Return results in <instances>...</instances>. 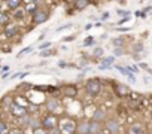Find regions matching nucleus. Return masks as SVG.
Masks as SVG:
<instances>
[{
	"instance_id": "47",
	"label": "nucleus",
	"mask_w": 152,
	"mask_h": 134,
	"mask_svg": "<svg viewBox=\"0 0 152 134\" xmlns=\"http://www.w3.org/2000/svg\"><path fill=\"white\" fill-rule=\"evenodd\" d=\"M75 134H79V133H75Z\"/></svg>"
},
{
	"instance_id": "17",
	"label": "nucleus",
	"mask_w": 152,
	"mask_h": 134,
	"mask_svg": "<svg viewBox=\"0 0 152 134\" xmlns=\"http://www.w3.org/2000/svg\"><path fill=\"white\" fill-rule=\"evenodd\" d=\"M21 2H23V0H6V6L9 8V9H18L20 6H21Z\"/></svg>"
},
{
	"instance_id": "44",
	"label": "nucleus",
	"mask_w": 152,
	"mask_h": 134,
	"mask_svg": "<svg viewBox=\"0 0 152 134\" xmlns=\"http://www.w3.org/2000/svg\"><path fill=\"white\" fill-rule=\"evenodd\" d=\"M97 134H107L106 131H100V133H97Z\"/></svg>"
},
{
	"instance_id": "45",
	"label": "nucleus",
	"mask_w": 152,
	"mask_h": 134,
	"mask_svg": "<svg viewBox=\"0 0 152 134\" xmlns=\"http://www.w3.org/2000/svg\"><path fill=\"white\" fill-rule=\"evenodd\" d=\"M116 2H122V0H116Z\"/></svg>"
},
{
	"instance_id": "19",
	"label": "nucleus",
	"mask_w": 152,
	"mask_h": 134,
	"mask_svg": "<svg viewBox=\"0 0 152 134\" xmlns=\"http://www.w3.org/2000/svg\"><path fill=\"white\" fill-rule=\"evenodd\" d=\"M115 69H116V70H118V72H119L121 75H124V76H127V78H128V76H130L131 73H133V72H131V70L128 69V67H124V66H119V64H118V66L115 67Z\"/></svg>"
},
{
	"instance_id": "33",
	"label": "nucleus",
	"mask_w": 152,
	"mask_h": 134,
	"mask_svg": "<svg viewBox=\"0 0 152 134\" xmlns=\"http://www.w3.org/2000/svg\"><path fill=\"white\" fill-rule=\"evenodd\" d=\"M128 69H130L133 73H137V72H139V67H137V66H128Z\"/></svg>"
},
{
	"instance_id": "22",
	"label": "nucleus",
	"mask_w": 152,
	"mask_h": 134,
	"mask_svg": "<svg viewBox=\"0 0 152 134\" xmlns=\"http://www.w3.org/2000/svg\"><path fill=\"white\" fill-rule=\"evenodd\" d=\"M112 43L115 45V48H116V46H124L125 39H124V37H115V39H112Z\"/></svg>"
},
{
	"instance_id": "18",
	"label": "nucleus",
	"mask_w": 152,
	"mask_h": 134,
	"mask_svg": "<svg viewBox=\"0 0 152 134\" xmlns=\"http://www.w3.org/2000/svg\"><path fill=\"white\" fill-rule=\"evenodd\" d=\"M24 15H26V11L24 9H14L12 11V18H15V20H23L24 18Z\"/></svg>"
},
{
	"instance_id": "9",
	"label": "nucleus",
	"mask_w": 152,
	"mask_h": 134,
	"mask_svg": "<svg viewBox=\"0 0 152 134\" xmlns=\"http://www.w3.org/2000/svg\"><path fill=\"white\" fill-rule=\"evenodd\" d=\"M76 92H78V90H76V87L75 85H67V87H64L63 88V94L66 95V97H75L76 95Z\"/></svg>"
},
{
	"instance_id": "27",
	"label": "nucleus",
	"mask_w": 152,
	"mask_h": 134,
	"mask_svg": "<svg viewBox=\"0 0 152 134\" xmlns=\"http://www.w3.org/2000/svg\"><path fill=\"white\" fill-rule=\"evenodd\" d=\"M93 54H94V57H103V48H96Z\"/></svg>"
},
{
	"instance_id": "12",
	"label": "nucleus",
	"mask_w": 152,
	"mask_h": 134,
	"mask_svg": "<svg viewBox=\"0 0 152 134\" xmlns=\"http://www.w3.org/2000/svg\"><path fill=\"white\" fill-rule=\"evenodd\" d=\"M93 119H94V121H99V122L104 121V119H106V112H104L103 109H96V112H94V115H93Z\"/></svg>"
},
{
	"instance_id": "41",
	"label": "nucleus",
	"mask_w": 152,
	"mask_h": 134,
	"mask_svg": "<svg viewBox=\"0 0 152 134\" xmlns=\"http://www.w3.org/2000/svg\"><path fill=\"white\" fill-rule=\"evenodd\" d=\"M133 58H134L136 61H139V60H140V55H139V54H134V57H133Z\"/></svg>"
},
{
	"instance_id": "2",
	"label": "nucleus",
	"mask_w": 152,
	"mask_h": 134,
	"mask_svg": "<svg viewBox=\"0 0 152 134\" xmlns=\"http://www.w3.org/2000/svg\"><path fill=\"white\" fill-rule=\"evenodd\" d=\"M60 128L63 134H75L78 133V125H76L72 119H63L60 122Z\"/></svg>"
},
{
	"instance_id": "38",
	"label": "nucleus",
	"mask_w": 152,
	"mask_h": 134,
	"mask_svg": "<svg viewBox=\"0 0 152 134\" xmlns=\"http://www.w3.org/2000/svg\"><path fill=\"white\" fill-rule=\"evenodd\" d=\"M69 64L67 63H64V61H58V67H67Z\"/></svg>"
},
{
	"instance_id": "20",
	"label": "nucleus",
	"mask_w": 152,
	"mask_h": 134,
	"mask_svg": "<svg viewBox=\"0 0 152 134\" xmlns=\"http://www.w3.org/2000/svg\"><path fill=\"white\" fill-rule=\"evenodd\" d=\"M0 23H2V25L5 27L6 24H9V14L6 12V9L2 11V17H0Z\"/></svg>"
},
{
	"instance_id": "39",
	"label": "nucleus",
	"mask_w": 152,
	"mask_h": 134,
	"mask_svg": "<svg viewBox=\"0 0 152 134\" xmlns=\"http://www.w3.org/2000/svg\"><path fill=\"white\" fill-rule=\"evenodd\" d=\"M109 18V12H103V15H102V20H107Z\"/></svg>"
},
{
	"instance_id": "42",
	"label": "nucleus",
	"mask_w": 152,
	"mask_h": 134,
	"mask_svg": "<svg viewBox=\"0 0 152 134\" xmlns=\"http://www.w3.org/2000/svg\"><path fill=\"white\" fill-rule=\"evenodd\" d=\"M27 2H28V3H37L39 0H27Z\"/></svg>"
},
{
	"instance_id": "5",
	"label": "nucleus",
	"mask_w": 152,
	"mask_h": 134,
	"mask_svg": "<svg viewBox=\"0 0 152 134\" xmlns=\"http://www.w3.org/2000/svg\"><path fill=\"white\" fill-rule=\"evenodd\" d=\"M48 18H49V14L46 12V11H39V12H36L34 15H33V23L34 24H43L45 21H48Z\"/></svg>"
},
{
	"instance_id": "6",
	"label": "nucleus",
	"mask_w": 152,
	"mask_h": 134,
	"mask_svg": "<svg viewBox=\"0 0 152 134\" xmlns=\"http://www.w3.org/2000/svg\"><path fill=\"white\" fill-rule=\"evenodd\" d=\"M106 128H107V131H109L110 134H119V133H121V125H119V122L115 121V119L107 121V122H106Z\"/></svg>"
},
{
	"instance_id": "16",
	"label": "nucleus",
	"mask_w": 152,
	"mask_h": 134,
	"mask_svg": "<svg viewBox=\"0 0 152 134\" xmlns=\"http://www.w3.org/2000/svg\"><path fill=\"white\" fill-rule=\"evenodd\" d=\"M88 5H90V0H75V8L78 9V11L85 9Z\"/></svg>"
},
{
	"instance_id": "11",
	"label": "nucleus",
	"mask_w": 152,
	"mask_h": 134,
	"mask_svg": "<svg viewBox=\"0 0 152 134\" xmlns=\"http://www.w3.org/2000/svg\"><path fill=\"white\" fill-rule=\"evenodd\" d=\"M17 33H18L17 25H14V24H6V25H5V34H6L8 37H12V36H15Z\"/></svg>"
},
{
	"instance_id": "13",
	"label": "nucleus",
	"mask_w": 152,
	"mask_h": 134,
	"mask_svg": "<svg viewBox=\"0 0 152 134\" xmlns=\"http://www.w3.org/2000/svg\"><path fill=\"white\" fill-rule=\"evenodd\" d=\"M58 104H60V101H58L57 98H51V100L46 101V109H48L49 112H54V110L58 109Z\"/></svg>"
},
{
	"instance_id": "46",
	"label": "nucleus",
	"mask_w": 152,
	"mask_h": 134,
	"mask_svg": "<svg viewBox=\"0 0 152 134\" xmlns=\"http://www.w3.org/2000/svg\"><path fill=\"white\" fill-rule=\"evenodd\" d=\"M102 2H106V0H102Z\"/></svg>"
},
{
	"instance_id": "10",
	"label": "nucleus",
	"mask_w": 152,
	"mask_h": 134,
	"mask_svg": "<svg viewBox=\"0 0 152 134\" xmlns=\"http://www.w3.org/2000/svg\"><path fill=\"white\" fill-rule=\"evenodd\" d=\"M131 91H130V88L127 87V85H124V84H119V85H116V94L119 95V97H125V95H128Z\"/></svg>"
},
{
	"instance_id": "34",
	"label": "nucleus",
	"mask_w": 152,
	"mask_h": 134,
	"mask_svg": "<svg viewBox=\"0 0 152 134\" xmlns=\"http://www.w3.org/2000/svg\"><path fill=\"white\" fill-rule=\"evenodd\" d=\"M69 27H72V24H66V25H63V27H58L57 31L60 33V31H63V30H66V28H69Z\"/></svg>"
},
{
	"instance_id": "7",
	"label": "nucleus",
	"mask_w": 152,
	"mask_h": 134,
	"mask_svg": "<svg viewBox=\"0 0 152 134\" xmlns=\"http://www.w3.org/2000/svg\"><path fill=\"white\" fill-rule=\"evenodd\" d=\"M113 63H115V57H104L102 60V64L99 66V70H109Z\"/></svg>"
},
{
	"instance_id": "29",
	"label": "nucleus",
	"mask_w": 152,
	"mask_h": 134,
	"mask_svg": "<svg viewBox=\"0 0 152 134\" xmlns=\"http://www.w3.org/2000/svg\"><path fill=\"white\" fill-rule=\"evenodd\" d=\"M116 14H118V15H121V17H130V12L122 11V9H116Z\"/></svg>"
},
{
	"instance_id": "35",
	"label": "nucleus",
	"mask_w": 152,
	"mask_h": 134,
	"mask_svg": "<svg viewBox=\"0 0 152 134\" xmlns=\"http://www.w3.org/2000/svg\"><path fill=\"white\" fill-rule=\"evenodd\" d=\"M9 134H23V131H21V130H18V128H14V130H11V131H9Z\"/></svg>"
},
{
	"instance_id": "23",
	"label": "nucleus",
	"mask_w": 152,
	"mask_h": 134,
	"mask_svg": "<svg viewBox=\"0 0 152 134\" xmlns=\"http://www.w3.org/2000/svg\"><path fill=\"white\" fill-rule=\"evenodd\" d=\"M0 134H9V128H8V124L5 121L0 124Z\"/></svg>"
},
{
	"instance_id": "32",
	"label": "nucleus",
	"mask_w": 152,
	"mask_h": 134,
	"mask_svg": "<svg viewBox=\"0 0 152 134\" xmlns=\"http://www.w3.org/2000/svg\"><path fill=\"white\" fill-rule=\"evenodd\" d=\"M51 54H52V51H42V52H40V55H42L43 58H48Z\"/></svg>"
},
{
	"instance_id": "37",
	"label": "nucleus",
	"mask_w": 152,
	"mask_h": 134,
	"mask_svg": "<svg viewBox=\"0 0 152 134\" xmlns=\"http://www.w3.org/2000/svg\"><path fill=\"white\" fill-rule=\"evenodd\" d=\"M9 70H11V67H9V66H8V64H5V66H3V67H2V72H3V73H8V72H9Z\"/></svg>"
},
{
	"instance_id": "8",
	"label": "nucleus",
	"mask_w": 152,
	"mask_h": 134,
	"mask_svg": "<svg viewBox=\"0 0 152 134\" xmlns=\"http://www.w3.org/2000/svg\"><path fill=\"white\" fill-rule=\"evenodd\" d=\"M128 134H145V125L139 124V122L133 124L128 130Z\"/></svg>"
},
{
	"instance_id": "3",
	"label": "nucleus",
	"mask_w": 152,
	"mask_h": 134,
	"mask_svg": "<svg viewBox=\"0 0 152 134\" xmlns=\"http://www.w3.org/2000/svg\"><path fill=\"white\" fill-rule=\"evenodd\" d=\"M58 122H60V121H58L55 116H45V118L42 119V125H43V128H48L49 131H51V130H55Z\"/></svg>"
},
{
	"instance_id": "36",
	"label": "nucleus",
	"mask_w": 152,
	"mask_h": 134,
	"mask_svg": "<svg viewBox=\"0 0 152 134\" xmlns=\"http://www.w3.org/2000/svg\"><path fill=\"white\" fill-rule=\"evenodd\" d=\"M139 67H140V69H143V70H148L149 69L146 63H139Z\"/></svg>"
},
{
	"instance_id": "24",
	"label": "nucleus",
	"mask_w": 152,
	"mask_h": 134,
	"mask_svg": "<svg viewBox=\"0 0 152 134\" xmlns=\"http://www.w3.org/2000/svg\"><path fill=\"white\" fill-rule=\"evenodd\" d=\"M124 54H125V51H124L122 46H116V48L113 49V55H115V57H121V55H124Z\"/></svg>"
},
{
	"instance_id": "15",
	"label": "nucleus",
	"mask_w": 152,
	"mask_h": 134,
	"mask_svg": "<svg viewBox=\"0 0 152 134\" xmlns=\"http://www.w3.org/2000/svg\"><path fill=\"white\" fill-rule=\"evenodd\" d=\"M78 133L79 134H90V122H81L78 125Z\"/></svg>"
},
{
	"instance_id": "1",
	"label": "nucleus",
	"mask_w": 152,
	"mask_h": 134,
	"mask_svg": "<svg viewBox=\"0 0 152 134\" xmlns=\"http://www.w3.org/2000/svg\"><path fill=\"white\" fill-rule=\"evenodd\" d=\"M85 90H87V92H88L90 95H99L100 91H102V84H100V81H99L97 78L90 79V81L87 82V85H85Z\"/></svg>"
},
{
	"instance_id": "14",
	"label": "nucleus",
	"mask_w": 152,
	"mask_h": 134,
	"mask_svg": "<svg viewBox=\"0 0 152 134\" xmlns=\"http://www.w3.org/2000/svg\"><path fill=\"white\" fill-rule=\"evenodd\" d=\"M97 133H100V122L93 119L90 122V134H97Z\"/></svg>"
},
{
	"instance_id": "26",
	"label": "nucleus",
	"mask_w": 152,
	"mask_h": 134,
	"mask_svg": "<svg viewBox=\"0 0 152 134\" xmlns=\"http://www.w3.org/2000/svg\"><path fill=\"white\" fill-rule=\"evenodd\" d=\"M133 51H134V54L143 52V45H142V43H136V45L133 46Z\"/></svg>"
},
{
	"instance_id": "4",
	"label": "nucleus",
	"mask_w": 152,
	"mask_h": 134,
	"mask_svg": "<svg viewBox=\"0 0 152 134\" xmlns=\"http://www.w3.org/2000/svg\"><path fill=\"white\" fill-rule=\"evenodd\" d=\"M11 112H12V115H15V116H18V118H23V116L27 115V113H26V107H24L23 104L15 103V101L11 103Z\"/></svg>"
},
{
	"instance_id": "48",
	"label": "nucleus",
	"mask_w": 152,
	"mask_h": 134,
	"mask_svg": "<svg viewBox=\"0 0 152 134\" xmlns=\"http://www.w3.org/2000/svg\"><path fill=\"white\" fill-rule=\"evenodd\" d=\"M151 134H152V133H151Z\"/></svg>"
},
{
	"instance_id": "21",
	"label": "nucleus",
	"mask_w": 152,
	"mask_h": 134,
	"mask_svg": "<svg viewBox=\"0 0 152 134\" xmlns=\"http://www.w3.org/2000/svg\"><path fill=\"white\" fill-rule=\"evenodd\" d=\"M40 9H39V3H30V6L27 8V12L28 14H31V15H34L36 12H39Z\"/></svg>"
},
{
	"instance_id": "25",
	"label": "nucleus",
	"mask_w": 152,
	"mask_h": 134,
	"mask_svg": "<svg viewBox=\"0 0 152 134\" xmlns=\"http://www.w3.org/2000/svg\"><path fill=\"white\" fill-rule=\"evenodd\" d=\"M94 42H96L94 37H93V36H88L87 39H84V46H91Z\"/></svg>"
},
{
	"instance_id": "31",
	"label": "nucleus",
	"mask_w": 152,
	"mask_h": 134,
	"mask_svg": "<svg viewBox=\"0 0 152 134\" xmlns=\"http://www.w3.org/2000/svg\"><path fill=\"white\" fill-rule=\"evenodd\" d=\"M49 46H51V42H43L42 45H39V49L43 51V49H46V48H49Z\"/></svg>"
},
{
	"instance_id": "43",
	"label": "nucleus",
	"mask_w": 152,
	"mask_h": 134,
	"mask_svg": "<svg viewBox=\"0 0 152 134\" xmlns=\"http://www.w3.org/2000/svg\"><path fill=\"white\" fill-rule=\"evenodd\" d=\"M127 30H130V28H127V27H122V28H119V31H127Z\"/></svg>"
},
{
	"instance_id": "40",
	"label": "nucleus",
	"mask_w": 152,
	"mask_h": 134,
	"mask_svg": "<svg viewBox=\"0 0 152 134\" xmlns=\"http://www.w3.org/2000/svg\"><path fill=\"white\" fill-rule=\"evenodd\" d=\"M128 79H130L131 82H136V76H134V73H131V75L128 76Z\"/></svg>"
},
{
	"instance_id": "28",
	"label": "nucleus",
	"mask_w": 152,
	"mask_h": 134,
	"mask_svg": "<svg viewBox=\"0 0 152 134\" xmlns=\"http://www.w3.org/2000/svg\"><path fill=\"white\" fill-rule=\"evenodd\" d=\"M31 51V46H28V48H26V49H23V51H20V54H18V58H21L23 55H26V54H28Z\"/></svg>"
},
{
	"instance_id": "30",
	"label": "nucleus",
	"mask_w": 152,
	"mask_h": 134,
	"mask_svg": "<svg viewBox=\"0 0 152 134\" xmlns=\"http://www.w3.org/2000/svg\"><path fill=\"white\" fill-rule=\"evenodd\" d=\"M33 134H48L46 133V130H43V128H34V131H33Z\"/></svg>"
}]
</instances>
